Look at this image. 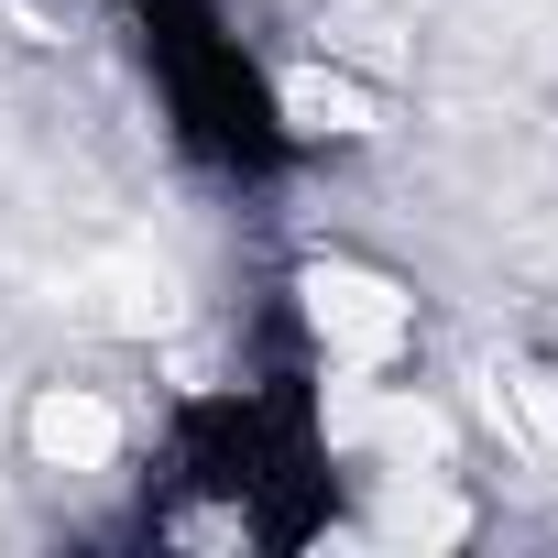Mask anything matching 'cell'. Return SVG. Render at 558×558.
Listing matches in <instances>:
<instances>
[{
    "mask_svg": "<svg viewBox=\"0 0 558 558\" xmlns=\"http://www.w3.org/2000/svg\"><path fill=\"white\" fill-rule=\"evenodd\" d=\"M286 329H296V362L307 384H340V395H384L405 340H416V296L395 286L384 263H351V252H318L286 274Z\"/></svg>",
    "mask_w": 558,
    "mask_h": 558,
    "instance_id": "1",
    "label": "cell"
},
{
    "mask_svg": "<svg viewBox=\"0 0 558 558\" xmlns=\"http://www.w3.org/2000/svg\"><path fill=\"white\" fill-rule=\"evenodd\" d=\"M23 438H34L45 471H110V460L132 449V416H121L99 384H45V395L23 405Z\"/></svg>",
    "mask_w": 558,
    "mask_h": 558,
    "instance_id": "2",
    "label": "cell"
}]
</instances>
